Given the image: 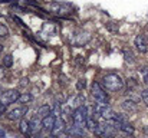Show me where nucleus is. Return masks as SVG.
<instances>
[{
    "label": "nucleus",
    "mask_w": 148,
    "mask_h": 138,
    "mask_svg": "<svg viewBox=\"0 0 148 138\" xmlns=\"http://www.w3.org/2000/svg\"><path fill=\"white\" fill-rule=\"evenodd\" d=\"M12 19H13L14 22H17V23H19L20 26H25V23H23V22H22V20H20V19L17 17V16H14V14H13V16H12Z\"/></svg>",
    "instance_id": "27"
},
{
    "label": "nucleus",
    "mask_w": 148,
    "mask_h": 138,
    "mask_svg": "<svg viewBox=\"0 0 148 138\" xmlns=\"http://www.w3.org/2000/svg\"><path fill=\"white\" fill-rule=\"evenodd\" d=\"M147 39H148V33H147Z\"/></svg>",
    "instance_id": "33"
},
{
    "label": "nucleus",
    "mask_w": 148,
    "mask_h": 138,
    "mask_svg": "<svg viewBox=\"0 0 148 138\" xmlns=\"http://www.w3.org/2000/svg\"><path fill=\"white\" fill-rule=\"evenodd\" d=\"M19 96H20V92L16 91V89H9V91H4L1 93V101L6 102V104H14L19 101Z\"/></svg>",
    "instance_id": "7"
},
{
    "label": "nucleus",
    "mask_w": 148,
    "mask_h": 138,
    "mask_svg": "<svg viewBox=\"0 0 148 138\" xmlns=\"http://www.w3.org/2000/svg\"><path fill=\"white\" fill-rule=\"evenodd\" d=\"M19 130L23 135H30L32 134V130H30V121H27L26 118L20 119V125H19Z\"/></svg>",
    "instance_id": "15"
},
{
    "label": "nucleus",
    "mask_w": 148,
    "mask_h": 138,
    "mask_svg": "<svg viewBox=\"0 0 148 138\" xmlns=\"http://www.w3.org/2000/svg\"><path fill=\"white\" fill-rule=\"evenodd\" d=\"M121 106H122L124 111H127V112H130V114L137 112V109H138V108H137V104H135L134 101H131V99H130V101H124Z\"/></svg>",
    "instance_id": "16"
},
{
    "label": "nucleus",
    "mask_w": 148,
    "mask_h": 138,
    "mask_svg": "<svg viewBox=\"0 0 148 138\" xmlns=\"http://www.w3.org/2000/svg\"><path fill=\"white\" fill-rule=\"evenodd\" d=\"M9 35V30L4 25H0V38H6Z\"/></svg>",
    "instance_id": "23"
},
{
    "label": "nucleus",
    "mask_w": 148,
    "mask_h": 138,
    "mask_svg": "<svg viewBox=\"0 0 148 138\" xmlns=\"http://www.w3.org/2000/svg\"><path fill=\"white\" fill-rule=\"evenodd\" d=\"M3 75H4V69H3V66H0V79L3 78Z\"/></svg>",
    "instance_id": "29"
},
{
    "label": "nucleus",
    "mask_w": 148,
    "mask_h": 138,
    "mask_svg": "<svg viewBox=\"0 0 148 138\" xmlns=\"http://www.w3.org/2000/svg\"><path fill=\"white\" fill-rule=\"evenodd\" d=\"M84 88H85V81H84V79H79L78 84H76V89H78V91H82Z\"/></svg>",
    "instance_id": "25"
},
{
    "label": "nucleus",
    "mask_w": 148,
    "mask_h": 138,
    "mask_svg": "<svg viewBox=\"0 0 148 138\" xmlns=\"http://www.w3.org/2000/svg\"><path fill=\"white\" fill-rule=\"evenodd\" d=\"M97 127H98V121H97V119H94L92 117H89V118H88V121H86V128H88L89 131H92V133H94V131L97 130Z\"/></svg>",
    "instance_id": "19"
},
{
    "label": "nucleus",
    "mask_w": 148,
    "mask_h": 138,
    "mask_svg": "<svg viewBox=\"0 0 148 138\" xmlns=\"http://www.w3.org/2000/svg\"><path fill=\"white\" fill-rule=\"evenodd\" d=\"M119 133L122 135H125L127 138H131L134 135V127L130 124V122H125V124H121V128H119Z\"/></svg>",
    "instance_id": "14"
},
{
    "label": "nucleus",
    "mask_w": 148,
    "mask_h": 138,
    "mask_svg": "<svg viewBox=\"0 0 148 138\" xmlns=\"http://www.w3.org/2000/svg\"><path fill=\"white\" fill-rule=\"evenodd\" d=\"M91 92H92V96L98 101V104H103V105H108V95L105 89L102 88V85L98 82H94L92 87H91Z\"/></svg>",
    "instance_id": "5"
},
{
    "label": "nucleus",
    "mask_w": 148,
    "mask_h": 138,
    "mask_svg": "<svg viewBox=\"0 0 148 138\" xmlns=\"http://www.w3.org/2000/svg\"><path fill=\"white\" fill-rule=\"evenodd\" d=\"M6 105H7V104H4V102L0 99V115H3V114L6 112Z\"/></svg>",
    "instance_id": "26"
},
{
    "label": "nucleus",
    "mask_w": 148,
    "mask_h": 138,
    "mask_svg": "<svg viewBox=\"0 0 148 138\" xmlns=\"http://www.w3.org/2000/svg\"><path fill=\"white\" fill-rule=\"evenodd\" d=\"M13 65V58H12V55H6L4 58H3V66L4 68H10Z\"/></svg>",
    "instance_id": "21"
},
{
    "label": "nucleus",
    "mask_w": 148,
    "mask_h": 138,
    "mask_svg": "<svg viewBox=\"0 0 148 138\" xmlns=\"http://www.w3.org/2000/svg\"><path fill=\"white\" fill-rule=\"evenodd\" d=\"M89 115H88V108L85 105H81L78 106L73 112H72V122L79 127V128H84L86 127V121H88Z\"/></svg>",
    "instance_id": "2"
},
{
    "label": "nucleus",
    "mask_w": 148,
    "mask_h": 138,
    "mask_svg": "<svg viewBox=\"0 0 148 138\" xmlns=\"http://www.w3.org/2000/svg\"><path fill=\"white\" fill-rule=\"evenodd\" d=\"M65 133L73 138H86V134H85L84 128H79V127H76L75 124L71 125V127H66V131H65Z\"/></svg>",
    "instance_id": "10"
},
{
    "label": "nucleus",
    "mask_w": 148,
    "mask_h": 138,
    "mask_svg": "<svg viewBox=\"0 0 148 138\" xmlns=\"http://www.w3.org/2000/svg\"><path fill=\"white\" fill-rule=\"evenodd\" d=\"M66 131V122H65V119L63 118H56V121H55V125H53V128H52V137H58V135H60L62 133H65Z\"/></svg>",
    "instance_id": "8"
},
{
    "label": "nucleus",
    "mask_w": 148,
    "mask_h": 138,
    "mask_svg": "<svg viewBox=\"0 0 148 138\" xmlns=\"http://www.w3.org/2000/svg\"><path fill=\"white\" fill-rule=\"evenodd\" d=\"M94 134L98 138H114L115 134H116V130L106 121V122L98 124V127H97V130L94 131Z\"/></svg>",
    "instance_id": "4"
},
{
    "label": "nucleus",
    "mask_w": 148,
    "mask_h": 138,
    "mask_svg": "<svg viewBox=\"0 0 148 138\" xmlns=\"http://www.w3.org/2000/svg\"><path fill=\"white\" fill-rule=\"evenodd\" d=\"M55 121H56V117L50 112L49 115H46L45 118H42V125H43V130H48V131H52L53 125H55Z\"/></svg>",
    "instance_id": "13"
},
{
    "label": "nucleus",
    "mask_w": 148,
    "mask_h": 138,
    "mask_svg": "<svg viewBox=\"0 0 148 138\" xmlns=\"http://www.w3.org/2000/svg\"><path fill=\"white\" fill-rule=\"evenodd\" d=\"M102 88L108 92H119L124 89V81L118 73H108L102 79Z\"/></svg>",
    "instance_id": "1"
},
{
    "label": "nucleus",
    "mask_w": 148,
    "mask_h": 138,
    "mask_svg": "<svg viewBox=\"0 0 148 138\" xmlns=\"http://www.w3.org/2000/svg\"><path fill=\"white\" fill-rule=\"evenodd\" d=\"M140 73H141V76H143L144 84H145V85H148V68H147V66H144V68L140 71Z\"/></svg>",
    "instance_id": "22"
},
{
    "label": "nucleus",
    "mask_w": 148,
    "mask_h": 138,
    "mask_svg": "<svg viewBox=\"0 0 148 138\" xmlns=\"http://www.w3.org/2000/svg\"><path fill=\"white\" fill-rule=\"evenodd\" d=\"M52 114L56 117V118H59V115L62 114V108H60V104H58V102H55V105L52 106Z\"/></svg>",
    "instance_id": "20"
},
{
    "label": "nucleus",
    "mask_w": 148,
    "mask_h": 138,
    "mask_svg": "<svg viewBox=\"0 0 148 138\" xmlns=\"http://www.w3.org/2000/svg\"><path fill=\"white\" fill-rule=\"evenodd\" d=\"M26 112H27V106L23 105V106H19V108L12 109V111L7 114V118H9L10 121H20V119L25 118Z\"/></svg>",
    "instance_id": "6"
},
{
    "label": "nucleus",
    "mask_w": 148,
    "mask_h": 138,
    "mask_svg": "<svg viewBox=\"0 0 148 138\" xmlns=\"http://www.w3.org/2000/svg\"><path fill=\"white\" fill-rule=\"evenodd\" d=\"M1 93H3V88L0 87V95H1Z\"/></svg>",
    "instance_id": "31"
},
{
    "label": "nucleus",
    "mask_w": 148,
    "mask_h": 138,
    "mask_svg": "<svg viewBox=\"0 0 148 138\" xmlns=\"http://www.w3.org/2000/svg\"><path fill=\"white\" fill-rule=\"evenodd\" d=\"M89 39H91V35H89V33H86V32H79V33L75 35L72 43L76 46H84L89 42Z\"/></svg>",
    "instance_id": "11"
},
{
    "label": "nucleus",
    "mask_w": 148,
    "mask_h": 138,
    "mask_svg": "<svg viewBox=\"0 0 148 138\" xmlns=\"http://www.w3.org/2000/svg\"><path fill=\"white\" fill-rule=\"evenodd\" d=\"M134 43H135V47H137L141 53H147L148 52V39H147V36H144V35H138V36L135 38Z\"/></svg>",
    "instance_id": "9"
},
{
    "label": "nucleus",
    "mask_w": 148,
    "mask_h": 138,
    "mask_svg": "<svg viewBox=\"0 0 148 138\" xmlns=\"http://www.w3.org/2000/svg\"><path fill=\"white\" fill-rule=\"evenodd\" d=\"M0 137H4V133L3 131H0Z\"/></svg>",
    "instance_id": "30"
},
{
    "label": "nucleus",
    "mask_w": 148,
    "mask_h": 138,
    "mask_svg": "<svg viewBox=\"0 0 148 138\" xmlns=\"http://www.w3.org/2000/svg\"><path fill=\"white\" fill-rule=\"evenodd\" d=\"M16 0H0V3H14Z\"/></svg>",
    "instance_id": "28"
},
{
    "label": "nucleus",
    "mask_w": 148,
    "mask_h": 138,
    "mask_svg": "<svg viewBox=\"0 0 148 138\" xmlns=\"http://www.w3.org/2000/svg\"><path fill=\"white\" fill-rule=\"evenodd\" d=\"M42 128H43V125H42V118H40L39 115H35V117L30 119V130H32V133L38 134Z\"/></svg>",
    "instance_id": "12"
},
{
    "label": "nucleus",
    "mask_w": 148,
    "mask_h": 138,
    "mask_svg": "<svg viewBox=\"0 0 148 138\" xmlns=\"http://www.w3.org/2000/svg\"><path fill=\"white\" fill-rule=\"evenodd\" d=\"M49 9L53 13H56L58 16H60V17H68V16L72 14V12H73V7H72L71 4H68V3H59V1L50 3Z\"/></svg>",
    "instance_id": "3"
},
{
    "label": "nucleus",
    "mask_w": 148,
    "mask_h": 138,
    "mask_svg": "<svg viewBox=\"0 0 148 138\" xmlns=\"http://www.w3.org/2000/svg\"><path fill=\"white\" fill-rule=\"evenodd\" d=\"M50 112H52V108H50L49 105H42V106H39V109H38V115H39L40 118H45L46 115H49Z\"/></svg>",
    "instance_id": "17"
},
{
    "label": "nucleus",
    "mask_w": 148,
    "mask_h": 138,
    "mask_svg": "<svg viewBox=\"0 0 148 138\" xmlns=\"http://www.w3.org/2000/svg\"><path fill=\"white\" fill-rule=\"evenodd\" d=\"M32 99H33V96H32L29 92H25V93H22V95L19 96V101H17V102H20V104L26 105V104L32 102Z\"/></svg>",
    "instance_id": "18"
},
{
    "label": "nucleus",
    "mask_w": 148,
    "mask_h": 138,
    "mask_svg": "<svg viewBox=\"0 0 148 138\" xmlns=\"http://www.w3.org/2000/svg\"><path fill=\"white\" fill-rule=\"evenodd\" d=\"M141 98H143V101H144V104L148 106V89H144V91H141Z\"/></svg>",
    "instance_id": "24"
},
{
    "label": "nucleus",
    "mask_w": 148,
    "mask_h": 138,
    "mask_svg": "<svg viewBox=\"0 0 148 138\" xmlns=\"http://www.w3.org/2000/svg\"><path fill=\"white\" fill-rule=\"evenodd\" d=\"M1 50H3V46L0 45V53H1Z\"/></svg>",
    "instance_id": "32"
}]
</instances>
